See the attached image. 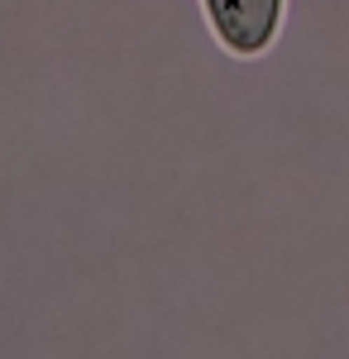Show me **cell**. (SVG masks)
Returning a JSON list of instances; mask_svg holds the SVG:
<instances>
[{
    "label": "cell",
    "mask_w": 349,
    "mask_h": 359,
    "mask_svg": "<svg viewBox=\"0 0 349 359\" xmlns=\"http://www.w3.org/2000/svg\"><path fill=\"white\" fill-rule=\"evenodd\" d=\"M215 39L235 53H264L278 34L282 0H206Z\"/></svg>",
    "instance_id": "6da1fadb"
}]
</instances>
